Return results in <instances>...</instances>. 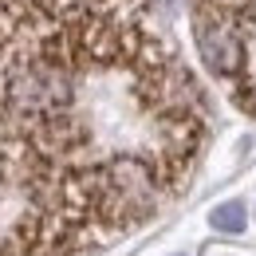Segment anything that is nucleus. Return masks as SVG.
Wrapping results in <instances>:
<instances>
[{
    "mask_svg": "<svg viewBox=\"0 0 256 256\" xmlns=\"http://www.w3.org/2000/svg\"><path fill=\"white\" fill-rule=\"evenodd\" d=\"M252 32V20L228 12L213 0H201L193 8V40H197V52L205 67L221 79H240L244 64H248V52H244V36Z\"/></svg>",
    "mask_w": 256,
    "mask_h": 256,
    "instance_id": "nucleus-1",
    "label": "nucleus"
},
{
    "mask_svg": "<svg viewBox=\"0 0 256 256\" xmlns=\"http://www.w3.org/2000/svg\"><path fill=\"white\" fill-rule=\"evenodd\" d=\"M240 102H244V110H252V114H256V79L240 91Z\"/></svg>",
    "mask_w": 256,
    "mask_h": 256,
    "instance_id": "nucleus-3",
    "label": "nucleus"
},
{
    "mask_svg": "<svg viewBox=\"0 0 256 256\" xmlns=\"http://www.w3.org/2000/svg\"><path fill=\"white\" fill-rule=\"evenodd\" d=\"M209 224H213L217 232H244V224H248L244 205H240V201H224V205H217V209L209 213Z\"/></svg>",
    "mask_w": 256,
    "mask_h": 256,
    "instance_id": "nucleus-2",
    "label": "nucleus"
}]
</instances>
